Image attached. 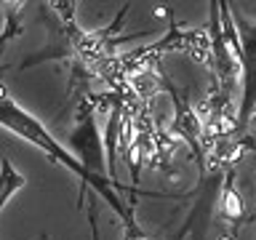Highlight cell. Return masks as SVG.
Listing matches in <instances>:
<instances>
[{"label":"cell","instance_id":"obj_5","mask_svg":"<svg viewBox=\"0 0 256 240\" xmlns=\"http://www.w3.org/2000/svg\"><path fill=\"white\" fill-rule=\"evenodd\" d=\"M166 88H168V94H171V99H174V107H176V115H174V134H179L187 139V144L192 147V152H195V160H198V166L203 168V147H200V123H198V118H195V112H192V107L187 104V99L179 94V88H176L171 80H166Z\"/></svg>","mask_w":256,"mask_h":240},{"label":"cell","instance_id":"obj_6","mask_svg":"<svg viewBox=\"0 0 256 240\" xmlns=\"http://www.w3.org/2000/svg\"><path fill=\"white\" fill-rule=\"evenodd\" d=\"M24 187H27V176L22 171H16L14 163L3 155L0 158V214H3V208L8 206V200Z\"/></svg>","mask_w":256,"mask_h":240},{"label":"cell","instance_id":"obj_4","mask_svg":"<svg viewBox=\"0 0 256 240\" xmlns=\"http://www.w3.org/2000/svg\"><path fill=\"white\" fill-rule=\"evenodd\" d=\"M208 32H211V56H214V67L219 75L224 91L232 88V78H235V56L230 54L227 40H224V30H222V8L219 0L208 3Z\"/></svg>","mask_w":256,"mask_h":240},{"label":"cell","instance_id":"obj_3","mask_svg":"<svg viewBox=\"0 0 256 240\" xmlns=\"http://www.w3.org/2000/svg\"><path fill=\"white\" fill-rule=\"evenodd\" d=\"M72 147H75V158L83 163V168L94 179L99 182H110L107 176V166H104V139L96 128V115H94V107L91 104H80V112H78V123H75V131L70 136Z\"/></svg>","mask_w":256,"mask_h":240},{"label":"cell","instance_id":"obj_2","mask_svg":"<svg viewBox=\"0 0 256 240\" xmlns=\"http://www.w3.org/2000/svg\"><path fill=\"white\" fill-rule=\"evenodd\" d=\"M232 11V8H230ZM232 22L238 24L240 38V72H243V96L235 120V131L243 134L248 120L256 112V22H248L240 11H232Z\"/></svg>","mask_w":256,"mask_h":240},{"label":"cell","instance_id":"obj_1","mask_svg":"<svg viewBox=\"0 0 256 240\" xmlns=\"http://www.w3.org/2000/svg\"><path fill=\"white\" fill-rule=\"evenodd\" d=\"M0 126L8 128V131H14L16 136H22L24 142L35 144L38 150L46 152L51 163L64 166L72 176H78V179H80V195H86V187H91L94 192H99V198L120 216V222H123V227H126V240H142V238H147L142 232L139 224L134 222L131 206L123 203V198H120V192H118L115 184L94 179V176L83 168V163H80V160L72 155V152L64 147L62 142H56V136L46 128L43 120L35 118L32 112H27L22 104H16L11 96L6 94L3 86H0Z\"/></svg>","mask_w":256,"mask_h":240},{"label":"cell","instance_id":"obj_9","mask_svg":"<svg viewBox=\"0 0 256 240\" xmlns=\"http://www.w3.org/2000/svg\"><path fill=\"white\" fill-rule=\"evenodd\" d=\"M38 240H48V235H40V238H38Z\"/></svg>","mask_w":256,"mask_h":240},{"label":"cell","instance_id":"obj_7","mask_svg":"<svg viewBox=\"0 0 256 240\" xmlns=\"http://www.w3.org/2000/svg\"><path fill=\"white\" fill-rule=\"evenodd\" d=\"M222 216L230 222H240L243 219V198H240V192L235 190V184H232V171L227 174V182H224V192H222Z\"/></svg>","mask_w":256,"mask_h":240},{"label":"cell","instance_id":"obj_8","mask_svg":"<svg viewBox=\"0 0 256 240\" xmlns=\"http://www.w3.org/2000/svg\"><path fill=\"white\" fill-rule=\"evenodd\" d=\"M22 11H24V3H8V8H6V30H3V35H0V48H3L8 40L19 38L24 32V27H22Z\"/></svg>","mask_w":256,"mask_h":240}]
</instances>
